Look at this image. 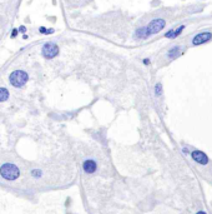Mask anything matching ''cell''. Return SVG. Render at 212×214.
Instances as JSON below:
<instances>
[{"mask_svg": "<svg viewBox=\"0 0 212 214\" xmlns=\"http://www.w3.org/2000/svg\"><path fill=\"white\" fill-rule=\"evenodd\" d=\"M40 33H49V30L46 28H40Z\"/></svg>", "mask_w": 212, "mask_h": 214, "instance_id": "obj_14", "label": "cell"}, {"mask_svg": "<svg viewBox=\"0 0 212 214\" xmlns=\"http://www.w3.org/2000/svg\"><path fill=\"white\" fill-rule=\"evenodd\" d=\"M212 39V34L210 32H203V33H200L197 34L193 39H192V44L193 45H201L203 43H207L208 40Z\"/></svg>", "mask_w": 212, "mask_h": 214, "instance_id": "obj_6", "label": "cell"}, {"mask_svg": "<svg viewBox=\"0 0 212 214\" xmlns=\"http://www.w3.org/2000/svg\"><path fill=\"white\" fill-rule=\"evenodd\" d=\"M9 98V91L5 88H0V102H5Z\"/></svg>", "mask_w": 212, "mask_h": 214, "instance_id": "obj_11", "label": "cell"}, {"mask_svg": "<svg viewBox=\"0 0 212 214\" xmlns=\"http://www.w3.org/2000/svg\"><path fill=\"white\" fill-rule=\"evenodd\" d=\"M82 168H84L85 173H87V174H93V173L96 172V169H98V164H96L95 160L89 159V160H85V162H84Z\"/></svg>", "mask_w": 212, "mask_h": 214, "instance_id": "obj_7", "label": "cell"}, {"mask_svg": "<svg viewBox=\"0 0 212 214\" xmlns=\"http://www.w3.org/2000/svg\"><path fill=\"white\" fill-rule=\"evenodd\" d=\"M18 34V32H16V30H14V32H13V37H15Z\"/></svg>", "mask_w": 212, "mask_h": 214, "instance_id": "obj_16", "label": "cell"}, {"mask_svg": "<svg viewBox=\"0 0 212 214\" xmlns=\"http://www.w3.org/2000/svg\"><path fill=\"white\" fill-rule=\"evenodd\" d=\"M197 214H207V213H205V212H198Z\"/></svg>", "mask_w": 212, "mask_h": 214, "instance_id": "obj_17", "label": "cell"}, {"mask_svg": "<svg viewBox=\"0 0 212 214\" xmlns=\"http://www.w3.org/2000/svg\"><path fill=\"white\" fill-rule=\"evenodd\" d=\"M191 157H192V159H193L196 163H198V164H201V165L208 164V157L205 154L203 151L193 150V151L191 153Z\"/></svg>", "mask_w": 212, "mask_h": 214, "instance_id": "obj_5", "label": "cell"}, {"mask_svg": "<svg viewBox=\"0 0 212 214\" xmlns=\"http://www.w3.org/2000/svg\"><path fill=\"white\" fill-rule=\"evenodd\" d=\"M57 54H59V48H57L56 44H54V43H46L43 46V55L46 59H52Z\"/></svg>", "mask_w": 212, "mask_h": 214, "instance_id": "obj_4", "label": "cell"}, {"mask_svg": "<svg viewBox=\"0 0 212 214\" xmlns=\"http://www.w3.org/2000/svg\"><path fill=\"white\" fill-rule=\"evenodd\" d=\"M148 37H150V33H148L147 28H139L136 30V33H135V38L136 39H146Z\"/></svg>", "mask_w": 212, "mask_h": 214, "instance_id": "obj_9", "label": "cell"}, {"mask_svg": "<svg viewBox=\"0 0 212 214\" xmlns=\"http://www.w3.org/2000/svg\"><path fill=\"white\" fill-rule=\"evenodd\" d=\"M10 83L15 88H21L27 81V74L23 70H15L10 74Z\"/></svg>", "mask_w": 212, "mask_h": 214, "instance_id": "obj_2", "label": "cell"}, {"mask_svg": "<svg viewBox=\"0 0 212 214\" xmlns=\"http://www.w3.org/2000/svg\"><path fill=\"white\" fill-rule=\"evenodd\" d=\"M161 93H162V85H161V83H157L155 86V94L159 97V95H161Z\"/></svg>", "mask_w": 212, "mask_h": 214, "instance_id": "obj_12", "label": "cell"}, {"mask_svg": "<svg viewBox=\"0 0 212 214\" xmlns=\"http://www.w3.org/2000/svg\"><path fill=\"white\" fill-rule=\"evenodd\" d=\"M0 175H2L4 179L11 181V180H15V179L19 178L20 170H19V168L15 164L5 163V164H3L2 167H0Z\"/></svg>", "mask_w": 212, "mask_h": 214, "instance_id": "obj_1", "label": "cell"}, {"mask_svg": "<svg viewBox=\"0 0 212 214\" xmlns=\"http://www.w3.org/2000/svg\"><path fill=\"white\" fill-rule=\"evenodd\" d=\"M143 63H145V64H146V65H147V64H148V63H150V60H148V59H145V60H143Z\"/></svg>", "mask_w": 212, "mask_h": 214, "instance_id": "obj_15", "label": "cell"}, {"mask_svg": "<svg viewBox=\"0 0 212 214\" xmlns=\"http://www.w3.org/2000/svg\"><path fill=\"white\" fill-rule=\"evenodd\" d=\"M184 29H185V25H181V26H178V28H176V29H173V30H170V32H167V33L165 34V37L168 38V39H175V38H177L181 33H182Z\"/></svg>", "mask_w": 212, "mask_h": 214, "instance_id": "obj_8", "label": "cell"}, {"mask_svg": "<svg viewBox=\"0 0 212 214\" xmlns=\"http://www.w3.org/2000/svg\"><path fill=\"white\" fill-rule=\"evenodd\" d=\"M165 25H166V21L164 19L159 18V19H154L152 21H150L146 28L148 30L150 35H154V34H157L159 32H161V30L165 28Z\"/></svg>", "mask_w": 212, "mask_h": 214, "instance_id": "obj_3", "label": "cell"}, {"mask_svg": "<svg viewBox=\"0 0 212 214\" xmlns=\"http://www.w3.org/2000/svg\"><path fill=\"white\" fill-rule=\"evenodd\" d=\"M180 49H181L180 46H175L173 49H171V50L168 51V54H167L168 58H170V59H176V58L180 55Z\"/></svg>", "mask_w": 212, "mask_h": 214, "instance_id": "obj_10", "label": "cell"}, {"mask_svg": "<svg viewBox=\"0 0 212 214\" xmlns=\"http://www.w3.org/2000/svg\"><path fill=\"white\" fill-rule=\"evenodd\" d=\"M41 174H43V172L41 170H36V169H34V170H31V175L33 177H35V178H40L41 177Z\"/></svg>", "mask_w": 212, "mask_h": 214, "instance_id": "obj_13", "label": "cell"}]
</instances>
